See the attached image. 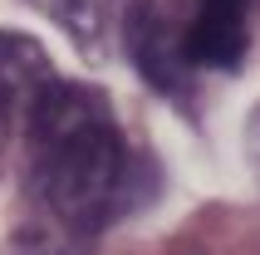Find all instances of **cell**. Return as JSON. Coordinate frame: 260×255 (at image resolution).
<instances>
[{"mask_svg": "<svg viewBox=\"0 0 260 255\" xmlns=\"http://www.w3.org/2000/svg\"><path fill=\"white\" fill-rule=\"evenodd\" d=\"M255 138H250V152H255V167H260V118H255V128H250Z\"/></svg>", "mask_w": 260, "mask_h": 255, "instance_id": "6", "label": "cell"}, {"mask_svg": "<svg viewBox=\"0 0 260 255\" xmlns=\"http://www.w3.org/2000/svg\"><path fill=\"white\" fill-rule=\"evenodd\" d=\"M49 84H54V69H49L40 44L29 35L0 29V157H5V147L15 138V123L20 128L29 123L35 103L44 99Z\"/></svg>", "mask_w": 260, "mask_h": 255, "instance_id": "3", "label": "cell"}, {"mask_svg": "<svg viewBox=\"0 0 260 255\" xmlns=\"http://www.w3.org/2000/svg\"><path fill=\"white\" fill-rule=\"evenodd\" d=\"M123 35H128V49H133V64L162 88V93H177L187 84V25H177L172 10L162 0H138L128 5L123 15Z\"/></svg>", "mask_w": 260, "mask_h": 255, "instance_id": "2", "label": "cell"}, {"mask_svg": "<svg viewBox=\"0 0 260 255\" xmlns=\"http://www.w3.org/2000/svg\"><path fill=\"white\" fill-rule=\"evenodd\" d=\"M25 138L35 192L64 226L88 231L118 211L128 186V147L103 93L54 79L35 103Z\"/></svg>", "mask_w": 260, "mask_h": 255, "instance_id": "1", "label": "cell"}, {"mask_svg": "<svg viewBox=\"0 0 260 255\" xmlns=\"http://www.w3.org/2000/svg\"><path fill=\"white\" fill-rule=\"evenodd\" d=\"M54 10L84 49H103L113 25L128 15V0H54Z\"/></svg>", "mask_w": 260, "mask_h": 255, "instance_id": "5", "label": "cell"}, {"mask_svg": "<svg viewBox=\"0 0 260 255\" xmlns=\"http://www.w3.org/2000/svg\"><path fill=\"white\" fill-rule=\"evenodd\" d=\"M250 10L255 0H197L187 20L191 69H236L250 49Z\"/></svg>", "mask_w": 260, "mask_h": 255, "instance_id": "4", "label": "cell"}]
</instances>
